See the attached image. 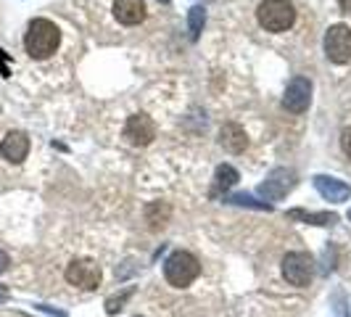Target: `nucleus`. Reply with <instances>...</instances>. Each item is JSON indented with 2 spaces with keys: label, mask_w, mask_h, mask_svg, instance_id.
Returning a JSON list of instances; mask_svg holds the SVG:
<instances>
[{
  "label": "nucleus",
  "mask_w": 351,
  "mask_h": 317,
  "mask_svg": "<svg viewBox=\"0 0 351 317\" xmlns=\"http://www.w3.org/2000/svg\"><path fill=\"white\" fill-rule=\"evenodd\" d=\"M58 45H61V30L53 24L51 19H32L29 21L27 35H24V48L35 61L53 56L58 51Z\"/></svg>",
  "instance_id": "1"
},
{
  "label": "nucleus",
  "mask_w": 351,
  "mask_h": 317,
  "mask_svg": "<svg viewBox=\"0 0 351 317\" xmlns=\"http://www.w3.org/2000/svg\"><path fill=\"white\" fill-rule=\"evenodd\" d=\"M256 19L267 32H285L296 21V8L291 0H262L256 8Z\"/></svg>",
  "instance_id": "2"
},
{
  "label": "nucleus",
  "mask_w": 351,
  "mask_h": 317,
  "mask_svg": "<svg viewBox=\"0 0 351 317\" xmlns=\"http://www.w3.org/2000/svg\"><path fill=\"white\" fill-rule=\"evenodd\" d=\"M198 275H201V264L191 251L180 248L175 254H169V259L164 262V278L175 288H188Z\"/></svg>",
  "instance_id": "3"
},
{
  "label": "nucleus",
  "mask_w": 351,
  "mask_h": 317,
  "mask_svg": "<svg viewBox=\"0 0 351 317\" xmlns=\"http://www.w3.org/2000/svg\"><path fill=\"white\" fill-rule=\"evenodd\" d=\"M282 278L296 285V288H306L312 278H315V259L306 251H291L282 257Z\"/></svg>",
  "instance_id": "4"
},
{
  "label": "nucleus",
  "mask_w": 351,
  "mask_h": 317,
  "mask_svg": "<svg viewBox=\"0 0 351 317\" xmlns=\"http://www.w3.org/2000/svg\"><path fill=\"white\" fill-rule=\"evenodd\" d=\"M293 185H296V172L285 169V167H278V169H272L269 175L264 177V183L256 191L267 201H280V198H285L293 191Z\"/></svg>",
  "instance_id": "5"
},
{
  "label": "nucleus",
  "mask_w": 351,
  "mask_h": 317,
  "mask_svg": "<svg viewBox=\"0 0 351 317\" xmlns=\"http://www.w3.org/2000/svg\"><path fill=\"white\" fill-rule=\"evenodd\" d=\"M325 56L333 64H349L351 61V30L346 24H333L325 32Z\"/></svg>",
  "instance_id": "6"
},
{
  "label": "nucleus",
  "mask_w": 351,
  "mask_h": 317,
  "mask_svg": "<svg viewBox=\"0 0 351 317\" xmlns=\"http://www.w3.org/2000/svg\"><path fill=\"white\" fill-rule=\"evenodd\" d=\"M101 278H104L101 264L93 262V259H74V262L66 267V281H69L71 285H77V288H82V291L98 288V285H101Z\"/></svg>",
  "instance_id": "7"
},
{
  "label": "nucleus",
  "mask_w": 351,
  "mask_h": 317,
  "mask_svg": "<svg viewBox=\"0 0 351 317\" xmlns=\"http://www.w3.org/2000/svg\"><path fill=\"white\" fill-rule=\"evenodd\" d=\"M309 104H312V82L306 77H293L282 95V108H288L291 114H304Z\"/></svg>",
  "instance_id": "8"
},
{
  "label": "nucleus",
  "mask_w": 351,
  "mask_h": 317,
  "mask_svg": "<svg viewBox=\"0 0 351 317\" xmlns=\"http://www.w3.org/2000/svg\"><path fill=\"white\" fill-rule=\"evenodd\" d=\"M124 138L132 145H148L156 138V122L148 114H132L124 124Z\"/></svg>",
  "instance_id": "9"
},
{
  "label": "nucleus",
  "mask_w": 351,
  "mask_h": 317,
  "mask_svg": "<svg viewBox=\"0 0 351 317\" xmlns=\"http://www.w3.org/2000/svg\"><path fill=\"white\" fill-rule=\"evenodd\" d=\"M315 188H317V193L322 196L325 201H330V204H343V201L351 198V185H346V183L338 180V177L317 175Z\"/></svg>",
  "instance_id": "10"
},
{
  "label": "nucleus",
  "mask_w": 351,
  "mask_h": 317,
  "mask_svg": "<svg viewBox=\"0 0 351 317\" xmlns=\"http://www.w3.org/2000/svg\"><path fill=\"white\" fill-rule=\"evenodd\" d=\"M0 154H3V158H8L11 164H21L27 158V154H29V138H27V132L11 130L0 141Z\"/></svg>",
  "instance_id": "11"
},
{
  "label": "nucleus",
  "mask_w": 351,
  "mask_h": 317,
  "mask_svg": "<svg viewBox=\"0 0 351 317\" xmlns=\"http://www.w3.org/2000/svg\"><path fill=\"white\" fill-rule=\"evenodd\" d=\"M114 16L124 27H135L145 19V0H114Z\"/></svg>",
  "instance_id": "12"
},
{
  "label": "nucleus",
  "mask_w": 351,
  "mask_h": 317,
  "mask_svg": "<svg viewBox=\"0 0 351 317\" xmlns=\"http://www.w3.org/2000/svg\"><path fill=\"white\" fill-rule=\"evenodd\" d=\"M219 143H222V148L230 151V154H243L248 145L246 130L235 122L222 124V130H219Z\"/></svg>",
  "instance_id": "13"
},
{
  "label": "nucleus",
  "mask_w": 351,
  "mask_h": 317,
  "mask_svg": "<svg viewBox=\"0 0 351 317\" xmlns=\"http://www.w3.org/2000/svg\"><path fill=\"white\" fill-rule=\"evenodd\" d=\"M291 220H299V222H306V225H333L338 222L333 211H304V209H291L288 211Z\"/></svg>",
  "instance_id": "14"
},
{
  "label": "nucleus",
  "mask_w": 351,
  "mask_h": 317,
  "mask_svg": "<svg viewBox=\"0 0 351 317\" xmlns=\"http://www.w3.org/2000/svg\"><path fill=\"white\" fill-rule=\"evenodd\" d=\"M238 180H241V175H238V169H235V167H230V164H219V167H217V172H214V188H217V191H230Z\"/></svg>",
  "instance_id": "15"
},
{
  "label": "nucleus",
  "mask_w": 351,
  "mask_h": 317,
  "mask_svg": "<svg viewBox=\"0 0 351 317\" xmlns=\"http://www.w3.org/2000/svg\"><path fill=\"white\" fill-rule=\"evenodd\" d=\"M169 214L172 209L167 207V204H148V209H145V222L151 225V230H158L167 225V220H169Z\"/></svg>",
  "instance_id": "16"
},
{
  "label": "nucleus",
  "mask_w": 351,
  "mask_h": 317,
  "mask_svg": "<svg viewBox=\"0 0 351 317\" xmlns=\"http://www.w3.org/2000/svg\"><path fill=\"white\" fill-rule=\"evenodd\" d=\"M204 24H206V11H204V5H193V8L188 11V32H191V40H198V37H201Z\"/></svg>",
  "instance_id": "17"
},
{
  "label": "nucleus",
  "mask_w": 351,
  "mask_h": 317,
  "mask_svg": "<svg viewBox=\"0 0 351 317\" xmlns=\"http://www.w3.org/2000/svg\"><path fill=\"white\" fill-rule=\"evenodd\" d=\"M132 296V288H124L122 294H117V296H108L106 299V312L108 315H117L119 309H124V304H127V299Z\"/></svg>",
  "instance_id": "18"
},
{
  "label": "nucleus",
  "mask_w": 351,
  "mask_h": 317,
  "mask_svg": "<svg viewBox=\"0 0 351 317\" xmlns=\"http://www.w3.org/2000/svg\"><path fill=\"white\" fill-rule=\"evenodd\" d=\"M228 201H230V204H238V207H251V209H267V211H269V204H259V201H254V198H251V196H246V193L230 196Z\"/></svg>",
  "instance_id": "19"
},
{
  "label": "nucleus",
  "mask_w": 351,
  "mask_h": 317,
  "mask_svg": "<svg viewBox=\"0 0 351 317\" xmlns=\"http://www.w3.org/2000/svg\"><path fill=\"white\" fill-rule=\"evenodd\" d=\"M341 148H343V154L351 158V127H346V130L341 132Z\"/></svg>",
  "instance_id": "20"
},
{
  "label": "nucleus",
  "mask_w": 351,
  "mask_h": 317,
  "mask_svg": "<svg viewBox=\"0 0 351 317\" xmlns=\"http://www.w3.org/2000/svg\"><path fill=\"white\" fill-rule=\"evenodd\" d=\"M0 74L3 77H8V56L0 51Z\"/></svg>",
  "instance_id": "21"
},
{
  "label": "nucleus",
  "mask_w": 351,
  "mask_h": 317,
  "mask_svg": "<svg viewBox=\"0 0 351 317\" xmlns=\"http://www.w3.org/2000/svg\"><path fill=\"white\" fill-rule=\"evenodd\" d=\"M8 270V254L0 248V272H5Z\"/></svg>",
  "instance_id": "22"
},
{
  "label": "nucleus",
  "mask_w": 351,
  "mask_h": 317,
  "mask_svg": "<svg viewBox=\"0 0 351 317\" xmlns=\"http://www.w3.org/2000/svg\"><path fill=\"white\" fill-rule=\"evenodd\" d=\"M338 5H341L346 14H351V0H338Z\"/></svg>",
  "instance_id": "23"
},
{
  "label": "nucleus",
  "mask_w": 351,
  "mask_h": 317,
  "mask_svg": "<svg viewBox=\"0 0 351 317\" xmlns=\"http://www.w3.org/2000/svg\"><path fill=\"white\" fill-rule=\"evenodd\" d=\"M8 299V288L5 285H0V301H5Z\"/></svg>",
  "instance_id": "24"
},
{
  "label": "nucleus",
  "mask_w": 351,
  "mask_h": 317,
  "mask_svg": "<svg viewBox=\"0 0 351 317\" xmlns=\"http://www.w3.org/2000/svg\"><path fill=\"white\" fill-rule=\"evenodd\" d=\"M158 3H169V0H158Z\"/></svg>",
  "instance_id": "25"
},
{
  "label": "nucleus",
  "mask_w": 351,
  "mask_h": 317,
  "mask_svg": "<svg viewBox=\"0 0 351 317\" xmlns=\"http://www.w3.org/2000/svg\"><path fill=\"white\" fill-rule=\"evenodd\" d=\"M346 217H349V220H351V209H349V214H346Z\"/></svg>",
  "instance_id": "26"
}]
</instances>
